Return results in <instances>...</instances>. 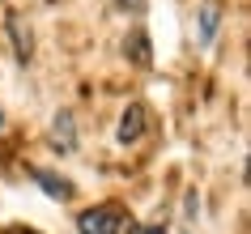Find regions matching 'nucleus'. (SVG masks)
Here are the masks:
<instances>
[{
	"label": "nucleus",
	"mask_w": 251,
	"mask_h": 234,
	"mask_svg": "<svg viewBox=\"0 0 251 234\" xmlns=\"http://www.w3.org/2000/svg\"><path fill=\"white\" fill-rule=\"evenodd\" d=\"M124 226H128V213L119 205H98V208H85L77 217L81 234H124Z\"/></svg>",
	"instance_id": "nucleus-1"
},
{
	"label": "nucleus",
	"mask_w": 251,
	"mask_h": 234,
	"mask_svg": "<svg viewBox=\"0 0 251 234\" xmlns=\"http://www.w3.org/2000/svg\"><path fill=\"white\" fill-rule=\"evenodd\" d=\"M51 145L60 154H77V124H73V111H55L51 119Z\"/></svg>",
	"instance_id": "nucleus-2"
},
{
	"label": "nucleus",
	"mask_w": 251,
	"mask_h": 234,
	"mask_svg": "<svg viewBox=\"0 0 251 234\" xmlns=\"http://www.w3.org/2000/svg\"><path fill=\"white\" fill-rule=\"evenodd\" d=\"M141 132H145V106H141V103H132L128 111H124V119H119V145L141 141Z\"/></svg>",
	"instance_id": "nucleus-3"
},
{
	"label": "nucleus",
	"mask_w": 251,
	"mask_h": 234,
	"mask_svg": "<svg viewBox=\"0 0 251 234\" xmlns=\"http://www.w3.org/2000/svg\"><path fill=\"white\" fill-rule=\"evenodd\" d=\"M30 175L39 179V187L51 196V200H60V205H64V200H73V183H68L64 175H55V170H30Z\"/></svg>",
	"instance_id": "nucleus-4"
},
{
	"label": "nucleus",
	"mask_w": 251,
	"mask_h": 234,
	"mask_svg": "<svg viewBox=\"0 0 251 234\" xmlns=\"http://www.w3.org/2000/svg\"><path fill=\"white\" fill-rule=\"evenodd\" d=\"M217 26H222V4H217V0L200 4V43H213Z\"/></svg>",
	"instance_id": "nucleus-5"
},
{
	"label": "nucleus",
	"mask_w": 251,
	"mask_h": 234,
	"mask_svg": "<svg viewBox=\"0 0 251 234\" xmlns=\"http://www.w3.org/2000/svg\"><path fill=\"white\" fill-rule=\"evenodd\" d=\"M9 30H13V39H17V60H30V30L22 26V17H9Z\"/></svg>",
	"instance_id": "nucleus-6"
},
{
	"label": "nucleus",
	"mask_w": 251,
	"mask_h": 234,
	"mask_svg": "<svg viewBox=\"0 0 251 234\" xmlns=\"http://www.w3.org/2000/svg\"><path fill=\"white\" fill-rule=\"evenodd\" d=\"M141 234H171V230H162V226H145Z\"/></svg>",
	"instance_id": "nucleus-7"
},
{
	"label": "nucleus",
	"mask_w": 251,
	"mask_h": 234,
	"mask_svg": "<svg viewBox=\"0 0 251 234\" xmlns=\"http://www.w3.org/2000/svg\"><path fill=\"white\" fill-rule=\"evenodd\" d=\"M4 234H34V230H22V226H13V230H4Z\"/></svg>",
	"instance_id": "nucleus-8"
},
{
	"label": "nucleus",
	"mask_w": 251,
	"mask_h": 234,
	"mask_svg": "<svg viewBox=\"0 0 251 234\" xmlns=\"http://www.w3.org/2000/svg\"><path fill=\"white\" fill-rule=\"evenodd\" d=\"M0 128H4V115H0Z\"/></svg>",
	"instance_id": "nucleus-9"
}]
</instances>
